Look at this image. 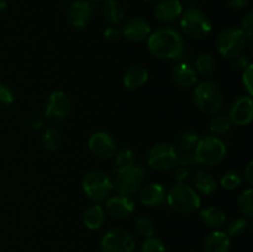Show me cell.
Segmentation results:
<instances>
[{"instance_id": "484cf974", "label": "cell", "mask_w": 253, "mask_h": 252, "mask_svg": "<svg viewBox=\"0 0 253 252\" xmlns=\"http://www.w3.org/2000/svg\"><path fill=\"white\" fill-rule=\"evenodd\" d=\"M42 145L48 152H56L59 150L62 145V135L58 128L47 127L42 135Z\"/></svg>"}, {"instance_id": "d590c367", "label": "cell", "mask_w": 253, "mask_h": 252, "mask_svg": "<svg viewBox=\"0 0 253 252\" xmlns=\"http://www.w3.org/2000/svg\"><path fill=\"white\" fill-rule=\"evenodd\" d=\"M14 103V94L12 90L0 81V110L9 108Z\"/></svg>"}, {"instance_id": "7bdbcfd3", "label": "cell", "mask_w": 253, "mask_h": 252, "mask_svg": "<svg viewBox=\"0 0 253 252\" xmlns=\"http://www.w3.org/2000/svg\"><path fill=\"white\" fill-rule=\"evenodd\" d=\"M250 0H227V6L234 10H241L249 5Z\"/></svg>"}, {"instance_id": "e0dca14e", "label": "cell", "mask_w": 253, "mask_h": 252, "mask_svg": "<svg viewBox=\"0 0 253 252\" xmlns=\"http://www.w3.org/2000/svg\"><path fill=\"white\" fill-rule=\"evenodd\" d=\"M183 5L179 0H158L155 5V16L165 22H172L182 16Z\"/></svg>"}, {"instance_id": "3957f363", "label": "cell", "mask_w": 253, "mask_h": 252, "mask_svg": "<svg viewBox=\"0 0 253 252\" xmlns=\"http://www.w3.org/2000/svg\"><path fill=\"white\" fill-rule=\"evenodd\" d=\"M114 190L123 195H131L142 188L146 179V169L141 163L135 162L128 167L115 170Z\"/></svg>"}, {"instance_id": "2e32d148", "label": "cell", "mask_w": 253, "mask_h": 252, "mask_svg": "<svg viewBox=\"0 0 253 252\" xmlns=\"http://www.w3.org/2000/svg\"><path fill=\"white\" fill-rule=\"evenodd\" d=\"M93 7L86 0H76L72 2L67 10V17L69 24L77 29H83L90 21Z\"/></svg>"}, {"instance_id": "4fadbf2b", "label": "cell", "mask_w": 253, "mask_h": 252, "mask_svg": "<svg viewBox=\"0 0 253 252\" xmlns=\"http://www.w3.org/2000/svg\"><path fill=\"white\" fill-rule=\"evenodd\" d=\"M135 210V203L128 195L118 194L109 197L105 203V212L113 219H125Z\"/></svg>"}, {"instance_id": "e575fe53", "label": "cell", "mask_w": 253, "mask_h": 252, "mask_svg": "<svg viewBox=\"0 0 253 252\" xmlns=\"http://www.w3.org/2000/svg\"><path fill=\"white\" fill-rule=\"evenodd\" d=\"M141 252H167L165 244L157 237L152 236L146 239L141 246Z\"/></svg>"}, {"instance_id": "f1b7e54d", "label": "cell", "mask_w": 253, "mask_h": 252, "mask_svg": "<svg viewBox=\"0 0 253 252\" xmlns=\"http://www.w3.org/2000/svg\"><path fill=\"white\" fill-rule=\"evenodd\" d=\"M237 205L242 215L246 217H252L253 214V190L251 188L245 189L237 198Z\"/></svg>"}, {"instance_id": "44dd1931", "label": "cell", "mask_w": 253, "mask_h": 252, "mask_svg": "<svg viewBox=\"0 0 253 252\" xmlns=\"http://www.w3.org/2000/svg\"><path fill=\"white\" fill-rule=\"evenodd\" d=\"M148 81V71L142 66H132L125 72L123 78L124 86L128 90H135L145 85Z\"/></svg>"}, {"instance_id": "d6986e66", "label": "cell", "mask_w": 253, "mask_h": 252, "mask_svg": "<svg viewBox=\"0 0 253 252\" xmlns=\"http://www.w3.org/2000/svg\"><path fill=\"white\" fill-rule=\"evenodd\" d=\"M172 79L180 88H190L197 83L198 73L187 62H180L175 64L172 69Z\"/></svg>"}, {"instance_id": "603a6c76", "label": "cell", "mask_w": 253, "mask_h": 252, "mask_svg": "<svg viewBox=\"0 0 253 252\" xmlns=\"http://www.w3.org/2000/svg\"><path fill=\"white\" fill-rule=\"evenodd\" d=\"M200 219L210 229H219L226 221V215L219 207H207L200 211Z\"/></svg>"}, {"instance_id": "30bf717a", "label": "cell", "mask_w": 253, "mask_h": 252, "mask_svg": "<svg viewBox=\"0 0 253 252\" xmlns=\"http://www.w3.org/2000/svg\"><path fill=\"white\" fill-rule=\"evenodd\" d=\"M100 247L103 252H133L136 242L125 230L111 229L101 239Z\"/></svg>"}, {"instance_id": "836d02e7", "label": "cell", "mask_w": 253, "mask_h": 252, "mask_svg": "<svg viewBox=\"0 0 253 252\" xmlns=\"http://www.w3.org/2000/svg\"><path fill=\"white\" fill-rule=\"evenodd\" d=\"M241 182V177H240L239 173L236 172H227L226 174L222 175L221 179H220V184H221V187L226 190L236 189V188L240 187Z\"/></svg>"}, {"instance_id": "ee69618b", "label": "cell", "mask_w": 253, "mask_h": 252, "mask_svg": "<svg viewBox=\"0 0 253 252\" xmlns=\"http://www.w3.org/2000/svg\"><path fill=\"white\" fill-rule=\"evenodd\" d=\"M29 125H30V127L34 128V130H37V128H40L43 126V119H42L40 115L32 116L29 121Z\"/></svg>"}, {"instance_id": "277c9868", "label": "cell", "mask_w": 253, "mask_h": 252, "mask_svg": "<svg viewBox=\"0 0 253 252\" xmlns=\"http://www.w3.org/2000/svg\"><path fill=\"white\" fill-rule=\"evenodd\" d=\"M166 202L170 209L179 214H192L200 208V198L198 193L184 183L173 185L167 192Z\"/></svg>"}, {"instance_id": "8d00e7d4", "label": "cell", "mask_w": 253, "mask_h": 252, "mask_svg": "<svg viewBox=\"0 0 253 252\" xmlns=\"http://www.w3.org/2000/svg\"><path fill=\"white\" fill-rule=\"evenodd\" d=\"M175 165L180 166V167L189 168L192 167V166L199 165V162H198L197 157H195L193 151H190V152L180 151V152L177 155V163H175Z\"/></svg>"}, {"instance_id": "f6af8a7d", "label": "cell", "mask_w": 253, "mask_h": 252, "mask_svg": "<svg viewBox=\"0 0 253 252\" xmlns=\"http://www.w3.org/2000/svg\"><path fill=\"white\" fill-rule=\"evenodd\" d=\"M245 177H246V180L249 182V184H252L253 183V162L250 161L249 165L246 166V169H245Z\"/></svg>"}, {"instance_id": "74e56055", "label": "cell", "mask_w": 253, "mask_h": 252, "mask_svg": "<svg viewBox=\"0 0 253 252\" xmlns=\"http://www.w3.org/2000/svg\"><path fill=\"white\" fill-rule=\"evenodd\" d=\"M241 30L244 34L246 35L247 41H249V46L252 47V32H253V12H247L246 16L244 17L241 22Z\"/></svg>"}, {"instance_id": "ba28073f", "label": "cell", "mask_w": 253, "mask_h": 252, "mask_svg": "<svg viewBox=\"0 0 253 252\" xmlns=\"http://www.w3.org/2000/svg\"><path fill=\"white\" fill-rule=\"evenodd\" d=\"M247 42L246 35L241 29L227 27L217 36L216 48L221 56L232 59L244 53Z\"/></svg>"}, {"instance_id": "4316f807", "label": "cell", "mask_w": 253, "mask_h": 252, "mask_svg": "<svg viewBox=\"0 0 253 252\" xmlns=\"http://www.w3.org/2000/svg\"><path fill=\"white\" fill-rule=\"evenodd\" d=\"M195 71L204 77H211L216 71V61L214 56L209 53L200 54L195 61Z\"/></svg>"}, {"instance_id": "1f68e13d", "label": "cell", "mask_w": 253, "mask_h": 252, "mask_svg": "<svg viewBox=\"0 0 253 252\" xmlns=\"http://www.w3.org/2000/svg\"><path fill=\"white\" fill-rule=\"evenodd\" d=\"M135 230L138 236L143 239H150L155 235V225L147 217H140L135 224Z\"/></svg>"}, {"instance_id": "bcb514c9", "label": "cell", "mask_w": 253, "mask_h": 252, "mask_svg": "<svg viewBox=\"0 0 253 252\" xmlns=\"http://www.w3.org/2000/svg\"><path fill=\"white\" fill-rule=\"evenodd\" d=\"M7 6V1L6 0H0V12L4 11Z\"/></svg>"}, {"instance_id": "681fc988", "label": "cell", "mask_w": 253, "mask_h": 252, "mask_svg": "<svg viewBox=\"0 0 253 252\" xmlns=\"http://www.w3.org/2000/svg\"><path fill=\"white\" fill-rule=\"evenodd\" d=\"M190 252H198V251H190Z\"/></svg>"}, {"instance_id": "d4e9b609", "label": "cell", "mask_w": 253, "mask_h": 252, "mask_svg": "<svg viewBox=\"0 0 253 252\" xmlns=\"http://www.w3.org/2000/svg\"><path fill=\"white\" fill-rule=\"evenodd\" d=\"M193 183L200 193L207 195L214 193L217 187L215 178L207 170H198L193 177Z\"/></svg>"}, {"instance_id": "83f0119b", "label": "cell", "mask_w": 253, "mask_h": 252, "mask_svg": "<svg viewBox=\"0 0 253 252\" xmlns=\"http://www.w3.org/2000/svg\"><path fill=\"white\" fill-rule=\"evenodd\" d=\"M231 125L227 115H215L209 123V130L214 135H225L230 131Z\"/></svg>"}, {"instance_id": "7dc6e473", "label": "cell", "mask_w": 253, "mask_h": 252, "mask_svg": "<svg viewBox=\"0 0 253 252\" xmlns=\"http://www.w3.org/2000/svg\"><path fill=\"white\" fill-rule=\"evenodd\" d=\"M86 1H89V2H100V1H103V0H86Z\"/></svg>"}, {"instance_id": "ab89813d", "label": "cell", "mask_w": 253, "mask_h": 252, "mask_svg": "<svg viewBox=\"0 0 253 252\" xmlns=\"http://www.w3.org/2000/svg\"><path fill=\"white\" fill-rule=\"evenodd\" d=\"M121 30H119L118 27L115 26H109L108 29L104 31V39L106 40L108 42H110V43H114V42H118L119 40L121 39Z\"/></svg>"}, {"instance_id": "cb8c5ba5", "label": "cell", "mask_w": 253, "mask_h": 252, "mask_svg": "<svg viewBox=\"0 0 253 252\" xmlns=\"http://www.w3.org/2000/svg\"><path fill=\"white\" fill-rule=\"evenodd\" d=\"M101 12L104 19L113 26L119 25L124 20V9L118 0H103Z\"/></svg>"}, {"instance_id": "4dcf8cb0", "label": "cell", "mask_w": 253, "mask_h": 252, "mask_svg": "<svg viewBox=\"0 0 253 252\" xmlns=\"http://www.w3.org/2000/svg\"><path fill=\"white\" fill-rule=\"evenodd\" d=\"M199 137L193 131H184L182 135L178 138V145H179L180 151H185V152H190L195 148Z\"/></svg>"}, {"instance_id": "ac0fdd59", "label": "cell", "mask_w": 253, "mask_h": 252, "mask_svg": "<svg viewBox=\"0 0 253 252\" xmlns=\"http://www.w3.org/2000/svg\"><path fill=\"white\" fill-rule=\"evenodd\" d=\"M167 190L160 183H151L141 188L140 202L146 207H160L166 202Z\"/></svg>"}, {"instance_id": "b9f144b4", "label": "cell", "mask_w": 253, "mask_h": 252, "mask_svg": "<svg viewBox=\"0 0 253 252\" xmlns=\"http://www.w3.org/2000/svg\"><path fill=\"white\" fill-rule=\"evenodd\" d=\"M189 177V169L185 167H180L178 166L174 169V174H173V178L177 180V183H184V180Z\"/></svg>"}, {"instance_id": "8992f818", "label": "cell", "mask_w": 253, "mask_h": 252, "mask_svg": "<svg viewBox=\"0 0 253 252\" xmlns=\"http://www.w3.org/2000/svg\"><path fill=\"white\" fill-rule=\"evenodd\" d=\"M198 162L207 166H217L226 158V145L215 136H205L199 138L194 148Z\"/></svg>"}, {"instance_id": "ffe728a7", "label": "cell", "mask_w": 253, "mask_h": 252, "mask_svg": "<svg viewBox=\"0 0 253 252\" xmlns=\"http://www.w3.org/2000/svg\"><path fill=\"white\" fill-rule=\"evenodd\" d=\"M203 247L204 252H230L231 240L226 232L215 230L205 237Z\"/></svg>"}, {"instance_id": "9a60e30c", "label": "cell", "mask_w": 253, "mask_h": 252, "mask_svg": "<svg viewBox=\"0 0 253 252\" xmlns=\"http://www.w3.org/2000/svg\"><path fill=\"white\" fill-rule=\"evenodd\" d=\"M151 32L152 31H151V26L148 21H146L145 19L140 16L128 19L124 24L123 29H121V35L131 42L145 41V40L148 39Z\"/></svg>"}, {"instance_id": "f546056e", "label": "cell", "mask_w": 253, "mask_h": 252, "mask_svg": "<svg viewBox=\"0 0 253 252\" xmlns=\"http://www.w3.org/2000/svg\"><path fill=\"white\" fill-rule=\"evenodd\" d=\"M115 165H114V172L121 168L128 167L136 162V155L132 150L127 147L121 148L119 152L115 153Z\"/></svg>"}, {"instance_id": "7a4b0ae2", "label": "cell", "mask_w": 253, "mask_h": 252, "mask_svg": "<svg viewBox=\"0 0 253 252\" xmlns=\"http://www.w3.org/2000/svg\"><path fill=\"white\" fill-rule=\"evenodd\" d=\"M193 101L200 111L214 115L224 105V94L219 84L212 81H205L195 86Z\"/></svg>"}, {"instance_id": "8fae6325", "label": "cell", "mask_w": 253, "mask_h": 252, "mask_svg": "<svg viewBox=\"0 0 253 252\" xmlns=\"http://www.w3.org/2000/svg\"><path fill=\"white\" fill-rule=\"evenodd\" d=\"M71 113V100L64 91L57 90L49 95L46 104L44 115L53 123H61L66 120Z\"/></svg>"}, {"instance_id": "5b68a950", "label": "cell", "mask_w": 253, "mask_h": 252, "mask_svg": "<svg viewBox=\"0 0 253 252\" xmlns=\"http://www.w3.org/2000/svg\"><path fill=\"white\" fill-rule=\"evenodd\" d=\"M180 27L185 36L194 40H203L211 32L212 25L202 10L188 7L180 16Z\"/></svg>"}, {"instance_id": "52a82bcc", "label": "cell", "mask_w": 253, "mask_h": 252, "mask_svg": "<svg viewBox=\"0 0 253 252\" xmlns=\"http://www.w3.org/2000/svg\"><path fill=\"white\" fill-rule=\"evenodd\" d=\"M82 188L86 197L96 203L108 199L114 190L113 180L101 170H91L86 173L82 180Z\"/></svg>"}, {"instance_id": "9c48e42d", "label": "cell", "mask_w": 253, "mask_h": 252, "mask_svg": "<svg viewBox=\"0 0 253 252\" xmlns=\"http://www.w3.org/2000/svg\"><path fill=\"white\" fill-rule=\"evenodd\" d=\"M177 150L170 143H157L147 153V163L151 168L163 172L173 168L177 163Z\"/></svg>"}, {"instance_id": "60d3db41", "label": "cell", "mask_w": 253, "mask_h": 252, "mask_svg": "<svg viewBox=\"0 0 253 252\" xmlns=\"http://www.w3.org/2000/svg\"><path fill=\"white\" fill-rule=\"evenodd\" d=\"M249 64H251L250 63L249 58H247L246 56H244V54H240V56L232 58L231 66L235 71L242 72L245 68H247V66H249Z\"/></svg>"}, {"instance_id": "7c38bea8", "label": "cell", "mask_w": 253, "mask_h": 252, "mask_svg": "<svg viewBox=\"0 0 253 252\" xmlns=\"http://www.w3.org/2000/svg\"><path fill=\"white\" fill-rule=\"evenodd\" d=\"M227 116L234 125L245 126L251 124L253 119V104L251 96L245 95L237 98L232 103Z\"/></svg>"}, {"instance_id": "c3c4849f", "label": "cell", "mask_w": 253, "mask_h": 252, "mask_svg": "<svg viewBox=\"0 0 253 252\" xmlns=\"http://www.w3.org/2000/svg\"><path fill=\"white\" fill-rule=\"evenodd\" d=\"M145 1H151V0H145Z\"/></svg>"}, {"instance_id": "d6a6232c", "label": "cell", "mask_w": 253, "mask_h": 252, "mask_svg": "<svg viewBox=\"0 0 253 252\" xmlns=\"http://www.w3.org/2000/svg\"><path fill=\"white\" fill-rule=\"evenodd\" d=\"M247 227H249V222L244 217H239L230 222L229 227H227V235L230 237H239L246 232Z\"/></svg>"}, {"instance_id": "6da1fadb", "label": "cell", "mask_w": 253, "mask_h": 252, "mask_svg": "<svg viewBox=\"0 0 253 252\" xmlns=\"http://www.w3.org/2000/svg\"><path fill=\"white\" fill-rule=\"evenodd\" d=\"M148 51L158 59H179L184 53L182 34L172 26L160 27L147 39Z\"/></svg>"}, {"instance_id": "7402d4cb", "label": "cell", "mask_w": 253, "mask_h": 252, "mask_svg": "<svg viewBox=\"0 0 253 252\" xmlns=\"http://www.w3.org/2000/svg\"><path fill=\"white\" fill-rule=\"evenodd\" d=\"M83 222L89 230H98L105 222V210L101 205L91 204L84 210Z\"/></svg>"}, {"instance_id": "5bb4252c", "label": "cell", "mask_w": 253, "mask_h": 252, "mask_svg": "<svg viewBox=\"0 0 253 252\" xmlns=\"http://www.w3.org/2000/svg\"><path fill=\"white\" fill-rule=\"evenodd\" d=\"M89 150L100 160H110L115 156L116 147L113 137L106 132H95L89 138Z\"/></svg>"}, {"instance_id": "f35d334b", "label": "cell", "mask_w": 253, "mask_h": 252, "mask_svg": "<svg viewBox=\"0 0 253 252\" xmlns=\"http://www.w3.org/2000/svg\"><path fill=\"white\" fill-rule=\"evenodd\" d=\"M242 84H244L245 89L247 90V95L252 96L253 94V72H252V64H249L247 68L242 71Z\"/></svg>"}]
</instances>
